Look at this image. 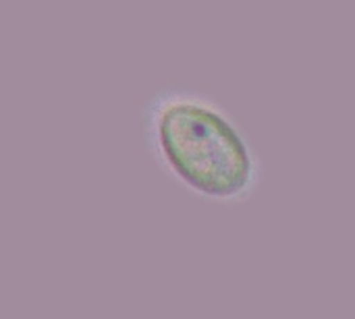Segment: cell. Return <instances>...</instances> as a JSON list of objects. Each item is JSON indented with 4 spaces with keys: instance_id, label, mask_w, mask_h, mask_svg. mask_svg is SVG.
Here are the masks:
<instances>
[{
    "instance_id": "6da1fadb",
    "label": "cell",
    "mask_w": 355,
    "mask_h": 319,
    "mask_svg": "<svg viewBox=\"0 0 355 319\" xmlns=\"http://www.w3.org/2000/svg\"><path fill=\"white\" fill-rule=\"evenodd\" d=\"M141 141L179 189L214 206H241L262 185V158L239 120L212 95L162 87L141 108Z\"/></svg>"
}]
</instances>
